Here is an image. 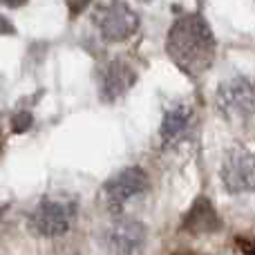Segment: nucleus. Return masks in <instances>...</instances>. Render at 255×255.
<instances>
[{
	"label": "nucleus",
	"instance_id": "1",
	"mask_svg": "<svg viewBox=\"0 0 255 255\" xmlns=\"http://www.w3.org/2000/svg\"><path fill=\"white\" fill-rule=\"evenodd\" d=\"M215 36L206 18L199 13L181 16L168 31L166 49L177 67L184 74L202 76L215 61Z\"/></svg>",
	"mask_w": 255,
	"mask_h": 255
},
{
	"label": "nucleus",
	"instance_id": "2",
	"mask_svg": "<svg viewBox=\"0 0 255 255\" xmlns=\"http://www.w3.org/2000/svg\"><path fill=\"white\" fill-rule=\"evenodd\" d=\"M215 106L229 124L251 126L255 121V88L247 79L226 81L217 90Z\"/></svg>",
	"mask_w": 255,
	"mask_h": 255
},
{
	"label": "nucleus",
	"instance_id": "3",
	"mask_svg": "<svg viewBox=\"0 0 255 255\" xmlns=\"http://www.w3.org/2000/svg\"><path fill=\"white\" fill-rule=\"evenodd\" d=\"M76 215L74 202L67 197H45L29 217V229L40 238H61L70 231Z\"/></svg>",
	"mask_w": 255,
	"mask_h": 255
},
{
	"label": "nucleus",
	"instance_id": "4",
	"mask_svg": "<svg viewBox=\"0 0 255 255\" xmlns=\"http://www.w3.org/2000/svg\"><path fill=\"white\" fill-rule=\"evenodd\" d=\"M148 190V175L141 168L132 166L115 175L106 186H103V204L110 213L119 215L132 199L143 195Z\"/></svg>",
	"mask_w": 255,
	"mask_h": 255
},
{
	"label": "nucleus",
	"instance_id": "5",
	"mask_svg": "<svg viewBox=\"0 0 255 255\" xmlns=\"http://www.w3.org/2000/svg\"><path fill=\"white\" fill-rule=\"evenodd\" d=\"M94 22L106 40L119 43L130 38L139 27L136 13L126 2H101L94 9Z\"/></svg>",
	"mask_w": 255,
	"mask_h": 255
},
{
	"label": "nucleus",
	"instance_id": "6",
	"mask_svg": "<svg viewBox=\"0 0 255 255\" xmlns=\"http://www.w3.org/2000/svg\"><path fill=\"white\" fill-rule=\"evenodd\" d=\"M222 184L231 195L255 190V154L249 150H229L222 161Z\"/></svg>",
	"mask_w": 255,
	"mask_h": 255
},
{
	"label": "nucleus",
	"instance_id": "7",
	"mask_svg": "<svg viewBox=\"0 0 255 255\" xmlns=\"http://www.w3.org/2000/svg\"><path fill=\"white\" fill-rule=\"evenodd\" d=\"M106 244L115 255H136L145 244V226L136 220L121 217L108 229Z\"/></svg>",
	"mask_w": 255,
	"mask_h": 255
},
{
	"label": "nucleus",
	"instance_id": "8",
	"mask_svg": "<svg viewBox=\"0 0 255 255\" xmlns=\"http://www.w3.org/2000/svg\"><path fill=\"white\" fill-rule=\"evenodd\" d=\"M134 81L136 74L128 63L112 61L106 70V76H103V97H106V101H115V99L124 97Z\"/></svg>",
	"mask_w": 255,
	"mask_h": 255
},
{
	"label": "nucleus",
	"instance_id": "9",
	"mask_svg": "<svg viewBox=\"0 0 255 255\" xmlns=\"http://www.w3.org/2000/svg\"><path fill=\"white\" fill-rule=\"evenodd\" d=\"M184 229L188 233H215L220 229V220H217V213L213 211L211 202L199 197L195 202V206L188 211V215H186Z\"/></svg>",
	"mask_w": 255,
	"mask_h": 255
},
{
	"label": "nucleus",
	"instance_id": "10",
	"mask_svg": "<svg viewBox=\"0 0 255 255\" xmlns=\"http://www.w3.org/2000/svg\"><path fill=\"white\" fill-rule=\"evenodd\" d=\"M190 117H193V112L188 110V106H175L166 117H163L161 139L163 141H172V139H177L179 134H184V132L188 130Z\"/></svg>",
	"mask_w": 255,
	"mask_h": 255
},
{
	"label": "nucleus",
	"instance_id": "11",
	"mask_svg": "<svg viewBox=\"0 0 255 255\" xmlns=\"http://www.w3.org/2000/svg\"><path fill=\"white\" fill-rule=\"evenodd\" d=\"M13 124H16V126H13V130H16V132H25L27 128L31 126V117L27 115V112H22V115H18L16 119H13Z\"/></svg>",
	"mask_w": 255,
	"mask_h": 255
},
{
	"label": "nucleus",
	"instance_id": "12",
	"mask_svg": "<svg viewBox=\"0 0 255 255\" xmlns=\"http://www.w3.org/2000/svg\"><path fill=\"white\" fill-rule=\"evenodd\" d=\"M242 251L247 253V255H255V240H253V242H247V244H244Z\"/></svg>",
	"mask_w": 255,
	"mask_h": 255
},
{
	"label": "nucleus",
	"instance_id": "13",
	"mask_svg": "<svg viewBox=\"0 0 255 255\" xmlns=\"http://www.w3.org/2000/svg\"><path fill=\"white\" fill-rule=\"evenodd\" d=\"M0 29H2V31H4V29H7V31H11V27H9L7 22H2V18H0Z\"/></svg>",
	"mask_w": 255,
	"mask_h": 255
}]
</instances>
